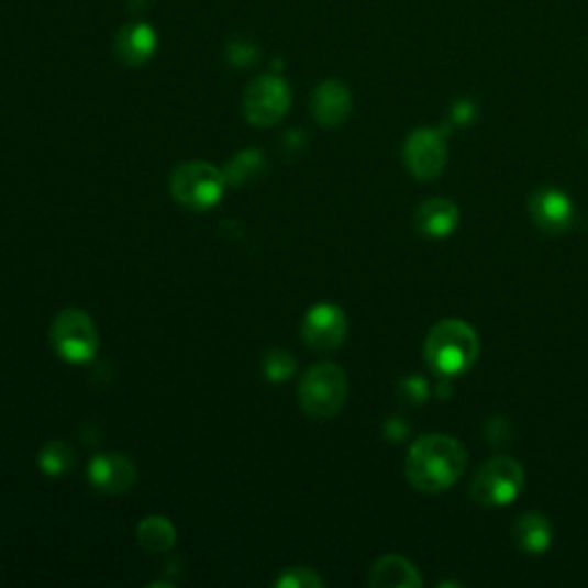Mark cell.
I'll return each instance as SVG.
<instances>
[{"mask_svg":"<svg viewBox=\"0 0 588 588\" xmlns=\"http://www.w3.org/2000/svg\"><path fill=\"white\" fill-rule=\"evenodd\" d=\"M385 434H387V437H389L393 444H398V442L407 440L409 428H407V423H404L402 419H389V421L385 423Z\"/></svg>","mask_w":588,"mask_h":588,"instance_id":"obj_25","label":"cell"},{"mask_svg":"<svg viewBox=\"0 0 588 588\" xmlns=\"http://www.w3.org/2000/svg\"><path fill=\"white\" fill-rule=\"evenodd\" d=\"M368 584L375 588H419L423 586V577L409 558L400 554H387L373 564Z\"/></svg>","mask_w":588,"mask_h":588,"instance_id":"obj_15","label":"cell"},{"mask_svg":"<svg viewBox=\"0 0 588 588\" xmlns=\"http://www.w3.org/2000/svg\"><path fill=\"white\" fill-rule=\"evenodd\" d=\"M297 370V362H295V356L288 354L286 350H278L274 347L271 352L265 354V359H263V373L267 379L271 381H286L295 375Z\"/></svg>","mask_w":588,"mask_h":588,"instance_id":"obj_20","label":"cell"},{"mask_svg":"<svg viewBox=\"0 0 588 588\" xmlns=\"http://www.w3.org/2000/svg\"><path fill=\"white\" fill-rule=\"evenodd\" d=\"M301 339L315 352H336L347 339V318L336 303H315L301 322Z\"/></svg>","mask_w":588,"mask_h":588,"instance_id":"obj_9","label":"cell"},{"mask_svg":"<svg viewBox=\"0 0 588 588\" xmlns=\"http://www.w3.org/2000/svg\"><path fill=\"white\" fill-rule=\"evenodd\" d=\"M398 398L412 407H421L430 398V385L419 375H409L398 381Z\"/></svg>","mask_w":588,"mask_h":588,"instance_id":"obj_22","label":"cell"},{"mask_svg":"<svg viewBox=\"0 0 588 588\" xmlns=\"http://www.w3.org/2000/svg\"><path fill=\"white\" fill-rule=\"evenodd\" d=\"M157 51V33L147 23H130L115 35V56L124 65H145Z\"/></svg>","mask_w":588,"mask_h":588,"instance_id":"obj_14","label":"cell"},{"mask_svg":"<svg viewBox=\"0 0 588 588\" xmlns=\"http://www.w3.org/2000/svg\"><path fill=\"white\" fill-rule=\"evenodd\" d=\"M258 56H260V48L246 37H237L228 44V60H233L237 67L253 65L255 60H258Z\"/></svg>","mask_w":588,"mask_h":588,"instance_id":"obj_23","label":"cell"},{"mask_svg":"<svg viewBox=\"0 0 588 588\" xmlns=\"http://www.w3.org/2000/svg\"><path fill=\"white\" fill-rule=\"evenodd\" d=\"M417 233L428 240H444L459 225V210L446 198H430L419 204L414 214Z\"/></svg>","mask_w":588,"mask_h":588,"instance_id":"obj_13","label":"cell"},{"mask_svg":"<svg viewBox=\"0 0 588 588\" xmlns=\"http://www.w3.org/2000/svg\"><path fill=\"white\" fill-rule=\"evenodd\" d=\"M37 463L46 476H63L74 467V451L65 442H48L40 451Z\"/></svg>","mask_w":588,"mask_h":588,"instance_id":"obj_19","label":"cell"},{"mask_svg":"<svg viewBox=\"0 0 588 588\" xmlns=\"http://www.w3.org/2000/svg\"><path fill=\"white\" fill-rule=\"evenodd\" d=\"M168 189L175 202L193 212L212 210L221 202L228 180L223 170L208 162H185L170 173Z\"/></svg>","mask_w":588,"mask_h":588,"instance_id":"obj_3","label":"cell"},{"mask_svg":"<svg viewBox=\"0 0 588 588\" xmlns=\"http://www.w3.org/2000/svg\"><path fill=\"white\" fill-rule=\"evenodd\" d=\"M265 166V159L258 149H244L240 155L230 162L223 170L228 187H242L246 180L258 173Z\"/></svg>","mask_w":588,"mask_h":588,"instance_id":"obj_18","label":"cell"},{"mask_svg":"<svg viewBox=\"0 0 588 588\" xmlns=\"http://www.w3.org/2000/svg\"><path fill=\"white\" fill-rule=\"evenodd\" d=\"M529 217L535 228L547 235H561L573 225L575 208L573 200L554 187H543L529 198Z\"/></svg>","mask_w":588,"mask_h":588,"instance_id":"obj_11","label":"cell"},{"mask_svg":"<svg viewBox=\"0 0 588 588\" xmlns=\"http://www.w3.org/2000/svg\"><path fill=\"white\" fill-rule=\"evenodd\" d=\"M292 104V92L278 74H263L244 90V118L253 126H274L286 118Z\"/></svg>","mask_w":588,"mask_h":588,"instance_id":"obj_7","label":"cell"},{"mask_svg":"<svg viewBox=\"0 0 588 588\" xmlns=\"http://www.w3.org/2000/svg\"><path fill=\"white\" fill-rule=\"evenodd\" d=\"M51 343L63 362L88 364L99 350V331L86 311L65 309L51 324Z\"/></svg>","mask_w":588,"mask_h":588,"instance_id":"obj_6","label":"cell"},{"mask_svg":"<svg viewBox=\"0 0 588 588\" xmlns=\"http://www.w3.org/2000/svg\"><path fill=\"white\" fill-rule=\"evenodd\" d=\"M476 115H478V107L474 104V101L459 99V101H455L453 109H451L448 126H467V124H471L476 120Z\"/></svg>","mask_w":588,"mask_h":588,"instance_id":"obj_24","label":"cell"},{"mask_svg":"<svg viewBox=\"0 0 588 588\" xmlns=\"http://www.w3.org/2000/svg\"><path fill=\"white\" fill-rule=\"evenodd\" d=\"M446 136L448 130L442 132L430 130V126H421V130L407 136L402 147V162L417 180H434V177L444 173L448 159Z\"/></svg>","mask_w":588,"mask_h":588,"instance_id":"obj_8","label":"cell"},{"mask_svg":"<svg viewBox=\"0 0 588 588\" xmlns=\"http://www.w3.org/2000/svg\"><path fill=\"white\" fill-rule=\"evenodd\" d=\"M347 375L336 364H318L306 370L299 385V404L313 419H331L345 407Z\"/></svg>","mask_w":588,"mask_h":588,"instance_id":"obj_4","label":"cell"},{"mask_svg":"<svg viewBox=\"0 0 588 588\" xmlns=\"http://www.w3.org/2000/svg\"><path fill=\"white\" fill-rule=\"evenodd\" d=\"M88 478L90 485L109 497H118L130 492L138 478V469L134 459L124 453H99L92 457L88 465Z\"/></svg>","mask_w":588,"mask_h":588,"instance_id":"obj_10","label":"cell"},{"mask_svg":"<svg viewBox=\"0 0 588 588\" xmlns=\"http://www.w3.org/2000/svg\"><path fill=\"white\" fill-rule=\"evenodd\" d=\"M467 448L448 434H423L404 459V476L414 490L440 495L465 474Z\"/></svg>","mask_w":588,"mask_h":588,"instance_id":"obj_1","label":"cell"},{"mask_svg":"<svg viewBox=\"0 0 588 588\" xmlns=\"http://www.w3.org/2000/svg\"><path fill=\"white\" fill-rule=\"evenodd\" d=\"M513 541L524 554H545L552 545V524L541 513H524L513 524Z\"/></svg>","mask_w":588,"mask_h":588,"instance_id":"obj_16","label":"cell"},{"mask_svg":"<svg viewBox=\"0 0 588 588\" xmlns=\"http://www.w3.org/2000/svg\"><path fill=\"white\" fill-rule=\"evenodd\" d=\"M524 490V469L513 457H492L485 463L471 485L469 492L474 501L488 508H501L513 503Z\"/></svg>","mask_w":588,"mask_h":588,"instance_id":"obj_5","label":"cell"},{"mask_svg":"<svg viewBox=\"0 0 588 588\" xmlns=\"http://www.w3.org/2000/svg\"><path fill=\"white\" fill-rule=\"evenodd\" d=\"M313 118L324 130H334L352 113V92L345 84L331 79L320 84L311 97Z\"/></svg>","mask_w":588,"mask_h":588,"instance_id":"obj_12","label":"cell"},{"mask_svg":"<svg viewBox=\"0 0 588 588\" xmlns=\"http://www.w3.org/2000/svg\"><path fill=\"white\" fill-rule=\"evenodd\" d=\"M322 586L324 579L313 568L306 566H292L280 570L276 579V588H322Z\"/></svg>","mask_w":588,"mask_h":588,"instance_id":"obj_21","label":"cell"},{"mask_svg":"<svg viewBox=\"0 0 588 588\" xmlns=\"http://www.w3.org/2000/svg\"><path fill=\"white\" fill-rule=\"evenodd\" d=\"M480 341L474 326L463 320H442L430 329L423 343L425 364L442 377L465 375L478 359Z\"/></svg>","mask_w":588,"mask_h":588,"instance_id":"obj_2","label":"cell"},{"mask_svg":"<svg viewBox=\"0 0 588 588\" xmlns=\"http://www.w3.org/2000/svg\"><path fill=\"white\" fill-rule=\"evenodd\" d=\"M136 541L147 552H168L177 541V531L168 518L147 515L136 526Z\"/></svg>","mask_w":588,"mask_h":588,"instance_id":"obj_17","label":"cell"}]
</instances>
